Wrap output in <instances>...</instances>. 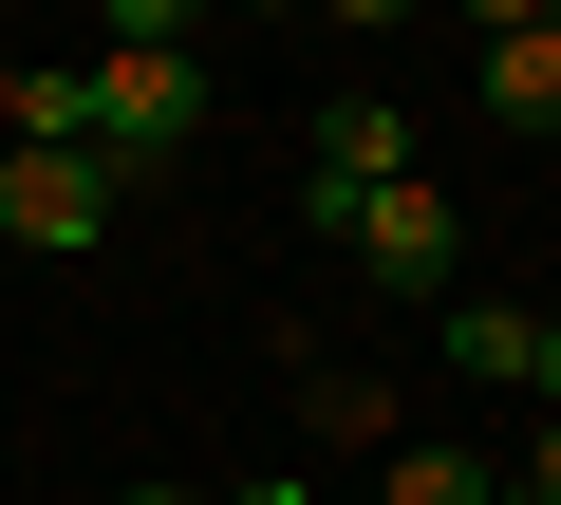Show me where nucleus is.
I'll return each instance as SVG.
<instances>
[{
  "instance_id": "obj_1",
  "label": "nucleus",
  "mask_w": 561,
  "mask_h": 505,
  "mask_svg": "<svg viewBox=\"0 0 561 505\" xmlns=\"http://www.w3.org/2000/svg\"><path fill=\"white\" fill-rule=\"evenodd\" d=\"M319 243H337L356 282H393V300H449V282H468V225H449V187H431V169H393V187H356V206H337Z\"/></svg>"
},
{
  "instance_id": "obj_2",
  "label": "nucleus",
  "mask_w": 561,
  "mask_h": 505,
  "mask_svg": "<svg viewBox=\"0 0 561 505\" xmlns=\"http://www.w3.org/2000/svg\"><path fill=\"white\" fill-rule=\"evenodd\" d=\"M113 169L94 150H0V243H38V263H76V243H113Z\"/></svg>"
},
{
  "instance_id": "obj_3",
  "label": "nucleus",
  "mask_w": 561,
  "mask_h": 505,
  "mask_svg": "<svg viewBox=\"0 0 561 505\" xmlns=\"http://www.w3.org/2000/svg\"><path fill=\"white\" fill-rule=\"evenodd\" d=\"M393 169H412V113H393V94H337V113H319V169H300V206L337 225V206H356V187H393Z\"/></svg>"
},
{
  "instance_id": "obj_4",
  "label": "nucleus",
  "mask_w": 561,
  "mask_h": 505,
  "mask_svg": "<svg viewBox=\"0 0 561 505\" xmlns=\"http://www.w3.org/2000/svg\"><path fill=\"white\" fill-rule=\"evenodd\" d=\"M431 337H449V375H468V393H524V375H542V300H468V282H449V300H431Z\"/></svg>"
},
{
  "instance_id": "obj_5",
  "label": "nucleus",
  "mask_w": 561,
  "mask_h": 505,
  "mask_svg": "<svg viewBox=\"0 0 561 505\" xmlns=\"http://www.w3.org/2000/svg\"><path fill=\"white\" fill-rule=\"evenodd\" d=\"M468 76H486V113H505V131H561V20H524V38H468Z\"/></svg>"
},
{
  "instance_id": "obj_6",
  "label": "nucleus",
  "mask_w": 561,
  "mask_h": 505,
  "mask_svg": "<svg viewBox=\"0 0 561 505\" xmlns=\"http://www.w3.org/2000/svg\"><path fill=\"white\" fill-rule=\"evenodd\" d=\"M300 431L319 449H393V375H300Z\"/></svg>"
},
{
  "instance_id": "obj_7",
  "label": "nucleus",
  "mask_w": 561,
  "mask_h": 505,
  "mask_svg": "<svg viewBox=\"0 0 561 505\" xmlns=\"http://www.w3.org/2000/svg\"><path fill=\"white\" fill-rule=\"evenodd\" d=\"M375 505H505V468H486V449H393Z\"/></svg>"
},
{
  "instance_id": "obj_8",
  "label": "nucleus",
  "mask_w": 561,
  "mask_h": 505,
  "mask_svg": "<svg viewBox=\"0 0 561 505\" xmlns=\"http://www.w3.org/2000/svg\"><path fill=\"white\" fill-rule=\"evenodd\" d=\"M187 20H206V0H94V38H113V57H187Z\"/></svg>"
},
{
  "instance_id": "obj_9",
  "label": "nucleus",
  "mask_w": 561,
  "mask_h": 505,
  "mask_svg": "<svg viewBox=\"0 0 561 505\" xmlns=\"http://www.w3.org/2000/svg\"><path fill=\"white\" fill-rule=\"evenodd\" d=\"M505 486H524V505H561V412H542V431L505 449Z\"/></svg>"
},
{
  "instance_id": "obj_10",
  "label": "nucleus",
  "mask_w": 561,
  "mask_h": 505,
  "mask_svg": "<svg viewBox=\"0 0 561 505\" xmlns=\"http://www.w3.org/2000/svg\"><path fill=\"white\" fill-rule=\"evenodd\" d=\"M524 20H542V0H468V38H524Z\"/></svg>"
},
{
  "instance_id": "obj_11",
  "label": "nucleus",
  "mask_w": 561,
  "mask_h": 505,
  "mask_svg": "<svg viewBox=\"0 0 561 505\" xmlns=\"http://www.w3.org/2000/svg\"><path fill=\"white\" fill-rule=\"evenodd\" d=\"M225 505H319V486H300V468H262V486H225Z\"/></svg>"
},
{
  "instance_id": "obj_12",
  "label": "nucleus",
  "mask_w": 561,
  "mask_h": 505,
  "mask_svg": "<svg viewBox=\"0 0 561 505\" xmlns=\"http://www.w3.org/2000/svg\"><path fill=\"white\" fill-rule=\"evenodd\" d=\"M319 20H356V38H375V20H412V0H319Z\"/></svg>"
},
{
  "instance_id": "obj_13",
  "label": "nucleus",
  "mask_w": 561,
  "mask_h": 505,
  "mask_svg": "<svg viewBox=\"0 0 561 505\" xmlns=\"http://www.w3.org/2000/svg\"><path fill=\"white\" fill-rule=\"evenodd\" d=\"M524 393H542V412H561V319H542V375H524Z\"/></svg>"
},
{
  "instance_id": "obj_14",
  "label": "nucleus",
  "mask_w": 561,
  "mask_h": 505,
  "mask_svg": "<svg viewBox=\"0 0 561 505\" xmlns=\"http://www.w3.org/2000/svg\"><path fill=\"white\" fill-rule=\"evenodd\" d=\"M113 505H225V486H113Z\"/></svg>"
},
{
  "instance_id": "obj_15",
  "label": "nucleus",
  "mask_w": 561,
  "mask_h": 505,
  "mask_svg": "<svg viewBox=\"0 0 561 505\" xmlns=\"http://www.w3.org/2000/svg\"><path fill=\"white\" fill-rule=\"evenodd\" d=\"M505 505H524V486H505Z\"/></svg>"
}]
</instances>
